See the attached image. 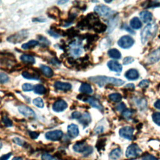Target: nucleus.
<instances>
[{
	"label": "nucleus",
	"instance_id": "obj_1",
	"mask_svg": "<svg viewBox=\"0 0 160 160\" xmlns=\"http://www.w3.org/2000/svg\"><path fill=\"white\" fill-rule=\"evenodd\" d=\"M89 80L98 84L99 87H102L106 84H112L119 86L124 84V81L120 79L104 76H96L89 78Z\"/></svg>",
	"mask_w": 160,
	"mask_h": 160
},
{
	"label": "nucleus",
	"instance_id": "obj_51",
	"mask_svg": "<svg viewBox=\"0 0 160 160\" xmlns=\"http://www.w3.org/2000/svg\"><path fill=\"white\" fill-rule=\"evenodd\" d=\"M125 88H130V89H134V85L133 84H128L126 86H125Z\"/></svg>",
	"mask_w": 160,
	"mask_h": 160
},
{
	"label": "nucleus",
	"instance_id": "obj_49",
	"mask_svg": "<svg viewBox=\"0 0 160 160\" xmlns=\"http://www.w3.org/2000/svg\"><path fill=\"white\" fill-rule=\"evenodd\" d=\"M48 33H49L51 36H53V37H54V38H59V37L60 36L58 33H56V32H54V31H52V30L49 31H48Z\"/></svg>",
	"mask_w": 160,
	"mask_h": 160
},
{
	"label": "nucleus",
	"instance_id": "obj_19",
	"mask_svg": "<svg viewBox=\"0 0 160 160\" xmlns=\"http://www.w3.org/2000/svg\"><path fill=\"white\" fill-rule=\"evenodd\" d=\"M140 18L141 20L144 23H149L151 21L152 19V14L148 11H142L139 14Z\"/></svg>",
	"mask_w": 160,
	"mask_h": 160
},
{
	"label": "nucleus",
	"instance_id": "obj_6",
	"mask_svg": "<svg viewBox=\"0 0 160 160\" xmlns=\"http://www.w3.org/2000/svg\"><path fill=\"white\" fill-rule=\"evenodd\" d=\"M134 42L133 38L130 36H123L118 41L119 47L123 49H128L131 48Z\"/></svg>",
	"mask_w": 160,
	"mask_h": 160
},
{
	"label": "nucleus",
	"instance_id": "obj_4",
	"mask_svg": "<svg viewBox=\"0 0 160 160\" xmlns=\"http://www.w3.org/2000/svg\"><path fill=\"white\" fill-rule=\"evenodd\" d=\"M142 151L140 148L136 144H132L129 145L126 151V155L127 158H136L140 156Z\"/></svg>",
	"mask_w": 160,
	"mask_h": 160
},
{
	"label": "nucleus",
	"instance_id": "obj_16",
	"mask_svg": "<svg viewBox=\"0 0 160 160\" xmlns=\"http://www.w3.org/2000/svg\"><path fill=\"white\" fill-rule=\"evenodd\" d=\"M88 146L89 145L86 144L84 142H76L73 146L72 148L75 152L83 154L86 151Z\"/></svg>",
	"mask_w": 160,
	"mask_h": 160
},
{
	"label": "nucleus",
	"instance_id": "obj_12",
	"mask_svg": "<svg viewBox=\"0 0 160 160\" xmlns=\"http://www.w3.org/2000/svg\"><path fill=\"white\" fill-rule=\"evenodd\" d=\"M107 65L111 71H114L116 72H121L122 69L121 64H120L118 61L115 60H111L108 61Z\"/></svg>",
	"mask_w": 160,
	"mask_h": 160
},
{
	"label": "nucleus",
	"instance_id": "obj_29",
	"mask_svg": "<svg viewBox=\"0 0 160 160\" xmlns=\"http://www.w3.org/2000/svg\"><path fill=\"white\" fill-rule=\"evenodd\" d=\"M34 92L36 94H43L46 93V88L44 86H42L41 84H36L34 86Z\"/></svg>",
	"mask_w": 160,
	"mask_h": 160
},
{
	"label": "nucleus",
	"instance_id": "obj_7",
	"mask_svg": "<svg viewBox=\"0 0 160 160\" xmlns=\"http://www.w3.org/2000/svg\"><path fill=\"white\" fill-rule=\"evenodd\" d=\"M133 132L134 129L131 126L122 127L119 131L120 136L129 140H131L133 138Z\"/></svg>",
	"mask_w": 160,
	"mask_h": 160
},
{
	"label": "nucleus",
	"instance_id": "obj_53",
	"mask_svg": "<svg viewBox=\"0 0 160 160\" xmlns=\"http://www.w3.org/2000/svg\"><path fill=\"white\" fill-rule=\"evenodd\" d=\"M12 160H22V158L21 157H14Z\"/></svg>",
	"mask_w": 160,
	"mask_h": 160
},
{
	"label": "nucleus",
	"instance_id": "obj_42",
	"mask_svg": "<svg viewBox=\"0 0 160 160\" xmlns=\"http://www.w3.org/2000/svg\"><path fill=\"white\" fill-rule=\"evenodd\" d=\"M149 81L147 79H144L139 83V86L141 88H146L149 86Z\"/></svg>",
	"mask_w": 160,
	"mask_h": 160
},
{
	"label": "nucleus",
	"instance_id": "obj_47",
	"mask_svg": "<svg viewBox=\"0 0 160 160\" xmlns=\"http://www.w3.org/2000/svg\"><path fill=\"white\" fill-rule=\"evenodd\" d=\"M29 133L30 137L32 139H36L39 136V134L36 132H34V131H29Z\"/></svg>",
	"mask_w": 160,
	"mask_h": 160
},
{
	"label": "nucleus",
	"instance_id": "obj_22",
	"mask_svg": "<svg viewBox=\"0 0 160 160\" xmlns=\"http://www.w3.org/2000/svg\"><path fill=\"white\" fill-rule=\"evenodd\" d=\"M130 26L134 29H138L141 28L142 23L138 18L134 17L130 21Z\"/></svg>",
	"mask_w": 160,
	"mask_h": 160
},
{
	"label": "nucleus",
	"instance_id": "obj_14",
	"mask_svg": "<svg viewBox=\"0 0 160 160\" xmlns=\"http://www.w3.org/2000/svg\"><path fill=\"white\" fill-rule=\"evenodd\" d=\"M85 101L94 108H96L100 111H102L103 109V107L99 102V101L93 97H88L86 99Z\"/></svg>",
	"mask_w": 160,
	"mask_h": 160
},
{
	"label": "nucleus",
	"instance_id": "obj_28",
	"mask_svg": "<svg viewBox=\"0 0 160 160\" xmlns=\"http://www.w3.org/2000/svg\"><path fill=\"white\" fill-rule=\"evenodd\" d=\"M109 98L111 101L114 102H120L122 99V96L118 92L112 93L109 95Z\"/></svg>",
	"mask_w": 160,
	"mask_h": 160
},
{
	"label": "nucleus",
	"instance_id": "obj_13",
	"mask_svg": "<svg viewBox=\"0 0 160 160\" xmlns=\"http://www.w3.org/2000/svg\"><path fill=\"white\" fill-rule=\"evenodd\" d=\"M68 134L69 137L74 138L79 135V131L78 126L75 124H71L68 126Z\"/></svg>",
	"mask_w": 160,
	"mask_h": 160
},
{
	"label": "nucleus",
	"instance_id": "obj_30",
	"mask_svg": "<svg viewBox=\"0 0 160 160\" xmlns=\"http://www.w3.org/2000/svg\"><path fill=\"white\" fill-rule=\"evenodd\" d=\"M22 76L28 79H32V80H37L38 79V76L36 75L32 74L31 73H29V72L27 71H24L22 73Z\"/></svg>",
	"mask_w": 160,
	"mask_h": 160
},
{
	"label": "nucleus",
	"instance_id": "obj_3",
	"mask_svg": "<svg viewBox=\"0 0 160 160\" xmlns=\"http://www.w3.org/2000/svg\"><path fill=\"white\" fill-rule=\"evenodd\" d=\"M28 37V32L26 30H21L18 32L10 36L7 38V40L12 43L16 44L21 42L25 40Z\"/></svg>",
	"mask_w": 160,
	"mask_h": 160
},
{
	"label": "nucleus",
	"instance_id": "obj_33",
	"mask_svg": "<svg viewBox=\"0 0 160 160\" xmlns=\"http://www.w3.org/2000/svg\"><path fill=\"white\" fill-rule=\"evenodd\" d=\"M34 86L30 83H24L22 86V89L24 91H31L34 90Z\"/></svg>",
	"mask_w": 160,
	"mask_h": 160
},
{
	"label": "nucleus",
	"instance_id": "obj_24",
	"mask_svg": "<svg viewBox=\"0 0 160 160\" xmlns=\"http://www.w3.org/2000/svg\"><path fill=\"white\" fill-rule=\"evenodd\" d=\"M40 68L43 74L48 78H51L53 76V71L51 69V68H50L49 66L46 65H41Z\"/></svg>",
	"mask_w": 160,
	"mask_h": 160
},
{
	"label": "nucleus",
	"instance_id": "obj_52",
	"mask_svg": "<svg viewBox=\"0 0 160 160\" xmlns=\"http://www.w3.org/2000/svg\"><path fill=\"white\" fill-rule=\"evenodd\" d=\"M67 2H68V1H59L57 2V3L59 4H64Z\"/></svg>",
	"mask_w": 160,
	"mask_h": 160
},
{
	"label": "nucleus",
	"instance_id": "obj_45",
	"mask_svg": "<svg viewBox=\"0 0 160 160\" xmlns=\"http://www.w3.org/2000/svg\"><path fill=\"white\" fill-rule=\"evenodd\" d=\"M94 131L96 134H101L104 131V128L102 126H98L94 129Z\"/></svg>",
	"mask_w": 160,
	"mask_h": 160
},
{
	"label": "nucleus",
	"instance_id": "obj_10",
	"mask_svg": "<svg viewBox=\"0 0 160 160\" xmlns=\"http://www.w3.org/2000/svg\"><path fill=\"white\" fill-rule=\"evenodd\" d=\"M19 112L27 118H34L35 113L34 111L31 109L29 107L26 106L25 105H21L18 107Z\"/></svg>",
	"mask_w": 160,
	"mask_h": 160
},
{
	"label": "nucleus",
	"instance_id": "obj_44",
	"mask_svg": "<svg viewBox=\"0 0 160 160\" xmlns=\"http://www.w3.org/2000/svg\"><path fill=\"white\" fill-rule=\"evenodd\" d=\"M104 141H102V140H100L99 141L97 144H96V148L97 149H98V151H100L101 149H102L104 148Z\"/></svg>",
	"mask_w": 160,
	"mask_h": 160
},
{
	"label": "nucleus",
	"instance_id": "obj_38",
	"mask_svg": "<svg viewBox=\"0 0 160 160\" xmlns=\"http://www.w3.org/2000/svg\"><path fill=\"white\" fill-rule=\"evenodd\" d=\"M12 141H13L15 144H18V145H19V146H24V144H25V143H26L24 140L20 139L19 138H14L13 139H12Z\"/></svg>",
	"mask_w": 160,
	"mask_h": 160
},
{
	"label": "nucleus",
	"instance_id": "obj_2",
	"mask_svg": "<svg viewBox=\"0 0 160 160\" xmlns=\"http://www.w3.org/2000/svg\"><path fill=\"white\" fill-rule=\"evenodd\" d=\"M158 30V26L155 23H150L146 25L141 33V40L143 44L147 43L155 36Z\"/></svg>",
	"mask_w": 160,
	"mask_h": 160
},
{
	"label": "nucleus",
	"instance_id": "obj_39",
	"mask_svg": "<svg viewBox=\"0 0 160 160\" xmlns=\"http://www.w3.org/2000/svg\"><path fill=\"white\" fill-rule=\"evenodd\" d=\"M122 116L124 118H126V119H129L131 118V117L132 116V112L129 109H127V110H124L122 113Z\"/></svg>",
	"mask_w": 160,
	"mask_h": 160
},
{
	"label": "nucleus",
	"instance_id": "obj_9",
	"mask_svg": "<svg viewBox=\"0 0 160 160\" xmlns=\"http://www.w3.org/2000/svg\"><path fill=\"white\" fill-rule=\"evenodd\" d=\"M94 11L102 16H107L111 14V9L105 5H98L94 8Z\"/></svg>",
	"mask_w": 160,
	"mask_h": 160
},
{
	"label": "nucleus",
	"instance_id": "obj_5",
	"mask_svg": "<svg viewBox=\"0 0 160 160\" xmlns=\"http://www.w3.org/2000/svg\"><path fill=\"white\" fill-rule=\"evenodd\" d=\"M69 51L71 56L74 57H78L82 52V43L80 41H74L69 44Z\"/></svg>",
	"mask_w": 160,
	"mask_h": 160
},
{
	"label": "nucleus",
	"instance_id": "obj_41",
	"mask_svg": "<svg viewBox=\"0 0 160 160\" xmlns=\"http://www.w3.org/2000/svg\"><path fill=\"white\" fill-rule=\"evenodd\" d=\"M81 116H82V114L79 111H74L71 114V118L72 119H79Z\"/></svg>",
	"mask_w": 160,
	"mask_h": 160
},
{
	"label": "nucleus",
	"instance_id": "obj_20",
	"mask_svg": "<svg viewBox=\"0 0 160 160\" xmlns=\"http://www.w3.org/2000/svg\"><path fill=\"white\" fill-rule=\"evenodd\" d=\"M160 59V51L159 50H156L149 54L148 61L149 63H154Z\"/></svg>",
	"mask_w": 160,
	"mask_h": 160
},
{
	"label": "nucleus",
	"instance_id": "obj_34",
	"mask_svg": "<svg viewBox=\"0 0 160 160\" xmlns=\"http://www.w3.org/2000/svg\"><path fill=\"white\" fill-rule=\"evenodd\" d=\"M8 81H9L8 76L4 72H0V82L1 84H4L8 82Z\"/></svg>",
	"mask_w": 160,
	"mask_h": 160
},
{
	"label": "nucleus",
	"instance_id": "obj_32",
	"mask_svg": "<svg viewBox=\"0 0 160 160\" xmlns=\"http://www.w3.org/2000/svg\"><path fill=\"white\" fill-rule=\"evenodd\" d=\"M153 121L158 126H160V112H156L152 114V116Z\"/></svg>",
	"mask_w": 160,
	"mask_h": 160
},
{
	"label": "nucleus",
	"instance_id": "obj_48",
	"mask_svg": "<svg viewBox=\"0 0 160 160\" xmlns=\"http://www.w3.org/2000/svg\"><path fill=\"white\" fill-rule=\"evenodd\" d=\"M11 154H11V152H9V153H8V154H4V155H2V156H1L0 160H8V159H9V158L11 157Z\"/></svg>",
	"mask_w": 160,
	"mask_h": 160
},
{
	"label": "nucleus",
	"instance_id": "obj_35",
	"mask_svg": "<svg viewBox=\"0 0 160 160\" xmlns=\"http://www.w3.org/2000/svg\"><path fill=\"white\" fill-rule=\"evenodd\" d=\"M2 122H3V124H4L6 126H7V127H11V126H12V122L11 120L9 118H8L7 116H4L3 117Z\"/></svg>",
	"mask_w": 160,
	"mask_h": 160
},
{
	"label": "nucleus",
	"instance_id": "obj_27",
	"mask_svg": "<svg viewBox=\"0 0 160 160\" xmlns=\"http://www.w3.org/2000/svg\"><path fill=\"white\" fill-rule=\"evenodd\" d=\"M38 44V41H37L36 40H31L29 42L23 44L21 46V48L24 49H30L31 48H33V47L36 46Z\"/></svg>",
	"mask_w": 160,
	"mask_h": 160
},
{
	"label": "nucleus",
	"instance_id": "obj_18",
	"mask_svg": "<svg viewBox=\"0 0 160 160\" xmlns=\"http://www.w3.org/2000/svg\"><path fill=\"white\" fill-rule=\"evenodd\" d=\"M124 76L128 79L136 80L139 78V72L135 69H130L126 72Z\"/></svg>",
	"mask_w": 160,
	"mask_h": 160
},
{
	"label": "nucleus",
	"instance_id": "obj_11",
	"mask_svg": "<svg viewBox=\"0 0 160 160\" xmlns=\"http://www.w3.org/2000/svg\"><path fill=\"white\" fill-rule=\"evenodd\" d=\"M68 107V104L64 100H59L56 101L53 105H52V109L55 112H61L63 111L64 109H66Z\"/></svg>",
	"mask_w": 160,
	"mask_h": 160
},
{
	"label": "nucleus",
	"instance_id": "obj_40",
	"mask_svg": "<svg viewBox=\"0 0 160 160\" xmlns=\"http://www.w3.org/2000/svg\"><path fill=\"white\" fill-rule=\"evenodd\" d=\"M134 61V58L132 57H126L124 60H123V64L124 65H128L129 64L132 63Z\"/></svg>",
	"mask_w": 160,
	"mask_h": 160
},
{
	"label": "nucleus",
	"instance_id": "obj_21",
	"mask_svg": "<svg viewBox=\"0 0 160 160\" xmlns=\"http://www.w3.org/2000/svg\"><path fill=\"white\" fill-rule=\"evenodd\" d=\"M122 151L120 148H118L116 149H114L109 154V158L111 160H117L121 156Z\"/></svg>",
	"mask_w": 160,
	"mask_h": 160
},
{
	"label": "nucleus",
	"instance_id": "obj_23",
	"mask_svg": "<svg viewBox=\"0 0 160 160\" xmlns=\"http://www.w3.org/2000/svg\"><path fill=\"white\" fill-rule=\"evenodd\" d=\"M108 56L113 59H119L121 58V52L116 49H111L108 51Z\"/></svg>",
	"mask_w": 160,
	"mask_h": 160
},
{
	"label": "nucleus",
	"instance_id": "obj_37",
	"mask_svg": "<svg viewBox=\"0 0 160 160\" xmlns=\"http://www.w3.org/2000/svg\"><path fill=\"white\" fill-rule=\"evenodd\" d=\"M41 159L42 160H58L54 157H52L51 155L48 154V153H44L41 156Z\"/></svg>",
	"mask_w": 160,
	"mask_h": 160
},
{
	"label": "nucleus",
	"instance_id": "obj_43",
	"mask_svg": "<svg viewBox=\"0 0 160 160\" xmlns=\"http://www.w3.org/2000/svg\"><path fill=\"white\" fill-rule=\"evenodd\" d=\"M142 160H158V159L151 154H147L142 157Z\"/></svg>",
	"mask_w": 160,
	"mask_h": 160
},
{
	"label": "nucleus",
	"instance_id": "obj_25",
	"mask_svg": "<svg viewBox=\"0 0 160 160\" xmlns=\"http://www.w3.org/2000/svg\"><path fill=\"white\" fill-rule=\"evenodd\" d=\"M79 91L82 93L91 94L92 92V89L89 84L87 83H82L79 88Z\"/></svg>",
	"mask_w": 160,
	"mask_h": 160
},
{
	"label": "nucleus",
	"instance_id": "obj_50",
	"mask_svg": "<svg viewBox=\"0 0 160 160\" xmlns=\"http://www.w3.org/2000/svg\"><path fill=\"white\" fill-rule=\"evenodd\" d=\"M154 107L158 109H160V99L157 100L154 103Z\"/></svg>",
	"mask_w": 160,
	"mask_h": 160
},
{
	"label": "nucleus",
	"instance_id": "obj_17",
	"mask_svg": "<svg viewBox=\"0 0 160 160\" xmlns=\"http://www.w3.org/2000/svg\"><path fill=\"white\" fill-rule=\"evenodd\" d=\"M78 121L79 123H81L84 126V128H85L88 126L89 124L91 122V118L90 114L88 112H85L82 114L81 117L79 119H78Z\"/></svg>",
	"mask_w": 160,
	"mask_h": 160
},
{
	"label": "nucleus",
	"instance_id": "obj_55",
	"mask_svg": "<svg viewBox=\"0 0 160 160\" xmlns=\"http://www.w3.org/2000/svg\"><path fill=\"white\" fill-rule=\"evenodd\" d=\"M159 51H160V48H159Z\"/></svg>",
	"mask_w": 160,
	"mask_h": 160
},
{
	"label": "nucleus",
	"instance_id": "obj_31",
	"mask_svg": "<svg viewBox=\"0 0 160 160\" xmlns=\"http://www.w3.org/2000/svg\"><path fill=\"white\" fill-rule=\"evenodd\" d=\"M32 103L37 107L39 108H42L44 107V102L41 98H36L32 101Z\"/></svg>",
	"mask_w": 160,
	"mask_h": 160
},
{
	"label": "nucleus",
	"instance_id": "obj_36",
	"mask_svg": "<svg viewBox=\"0 0 160 160\" xmlns=\"http://www.w3.org/2000/svg\"><path fill=\"white\" fill-rule=\"evenodd\" d=\"M38 39H39V42L41 43V44H43V45H49V41H48V39L46 38H45V37H44V36H38Z\"/></svg>",
	"mask_w": 160,
	"mask_h": 160
},
{
	"label": "nucleus",
	"instance_id": "obj_54",
	"mask_svg": "<svg viewBox=\"0 0 160 160\" xmlns=\"http://www.w3.org/2000/svg\"><path fill=\"white\" fill-rule=\"evenodd\" d=\"M2 142H1V141H0V149H1V148H2Z\"/></svg>",
	"mask_w": 160,
	"mask_h": 160
},
{
	"label": "nucleus",
	"instance_id": "obj_46",
	"mask_svg": "<svg viewBox=\"0 0 160 160\" xmlns=\"http://www.w3.org/2000/svg\"><path fill=\"white\" fill-rule=\"evenodd\" d=\"M116 109L119 111H122V110H125L126 109V106L124 103H121L120 104H118L117 106H116Z\"/></svg>",
	"mask_w": 160,
	"mask_h": 160
},
{
	"label": "nucleus",
	"instance_id": "obj_8",
	"mask_svg": "<svg viewBox=\"0 0 160 160\" xmlns=\"http://www.w3.org/2000/svg\"><path fill=\"white\" fill-rule=\"evenodd\" d=\"M63 136V132L61 130H54V131H51L46 132L45 134V138L46 139L56 141L60 140Z\"/></svg>",
	"mask_w": 160,
	"mask_h": 160
},
{
	"label": "nucleus",
	"instance_id": "obj_26",
	"mask_svg": "<svg viewBox=\"0 0 160 160\" xmlns=\"http://www.w3.org/2000/svg\"><path fill=\"white\" fill-rule=\"evenodd\" d=\"M20 59L26 63L34 64L35 62V59L34 57L28 54H22L20 56Z\"/></svg>",
	"mask_w": 160,
	"mask_h": 160
},
{
	"label": "nucleus",
	"instance_id": "obj_15",
	"mask_svg": "<svg viewBox=\"0 0 160 160\" xmlns=\"http://www.w3.org/2000/svg\"><path fill=\"white\" fill-rule=\"evenodd\" d=\"M55 88L61 91H69L71 89L72 86L68 82H64L61 81H56L54 84Z\"/></svg>",
	"mask_w": 160,
	"mask_h": 160
}]
</instances>
